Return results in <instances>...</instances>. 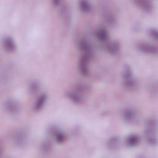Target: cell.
<instances>
[{"label":"cell","mask_w":158,"mask_h":158,"mask_svg":"<svg viewBox=\"0 0 158 158\" xmlns=\"http://www.w3.org/2000/svg\"><path fill=\"white\" fill-rule=\"evenodd\" d=\"M145 138L147 143L151 146H156L157 144V130H144Z\"/></svg>","instance_id":"obj_11"},{"label":"cell","mask_w":158,"mask_h":158,"mask_svg":"<svg viewBox=\"0 0 158 158\" xmlns=\"http://www.w3.org/2000/svg\"><path fill=\"white\" fill-rule=\"evenodd\" d=\"M95 36L96 38L101 42H105L109 38L108 31L104 27L99 28L95 32Z\"/></svg>","instance_id":"obj_17"},{"label":"cell","mask_w":158,"mask_h":158,"mask_svg":"<svg viewBox=\"0 0 158 158\" xmlns=\"http://www.w3.org/2000/svg\"><path fill=\"white\" fill-rule=\"evenodd\" d=\"M4 108L8 113L17 114L20 110V104L17 100L10 98L4 102Z\"/></svg>","instance_id":"obj_5"},{"label":"cell","mask_w":158,"mask_h":158,"mask_svg":"<svg viewBox=\"0 0 158 158\" xmlns=\"http://www.w3.org/2000/svg\"><path fill=\"white\" fill-rule=\"evenodd\" d=\"M120 146V139L117 136L109 138L106 142V147L110 151H116Z\"/></svg>","instance_id":"obj_13"},{"label":"cell","mask_w":158,"mask_h":158,"mask_svg":"<svg viewBox=\"0 0 158 158\" xmlns=\"http://www.w3.org/2000/svg\"><path fill=\"white\" fill-rule=\"evenodd\" d=\"M122 117L123 120L127 123L133 124L138 121V114L137 111L131 107H127L122 110L121 112Z\"/></svg>","instance_id":"obj_3"},{"label":"cell","mask_w":158,"mask_h":158,"mask_svg":"<svg viewBox=\"0 0 158 158\" xmlns=\"http://www.w3.org/2000/svg\"><path fill=\"white\" fill-rule=\"evenodd\" d=\"M2 44L4 49L8 52H14L16 49L15 43L11 36H5L2 40Z\"/></svg>","instance_id":"obj_14"},{"label":"cell","mask_w":158,"mask_h":158,"mask_svg":"<svg viewBox=\"0 0 158 158\" xmlns=\"http://www.w3.org/2000/svg\"><path fill=\"white\" fill-rule=\"evenodd\" d=\"M12 140L14 145L18 148L26 147L28 141V132L25 128L16 129L12 134Z\"/></svg>","instance_id":"obj_1"},{"label":"cell","mask_w":158,"mask_h":158,"mask_svg":"<svg viewBox=\"0 0 158 158\" xmlns=\"http://www.w3.org/2000/svg\"><path fill=\"white\" fill-rule=\"evenodd\" d=\"M47 99V95L46 94H41L37 99L34 107L33 110L35 112L40 111L44 106Z\"/></svg>","instance_id":"obj_19"},{"label":"cell","mask_w":158,"mask_h":158,"mask_svg":"<svg viewBox=\"0 0 158 158\" xmlns=\"http://www.w3.org/2000/svg\"><path fill=\"white\" fill-rule=\"evenodd\" d=\"M52 3H53L54 6H58L59 5H60V1H58V0L53 1H52Z\"/></svg>","instance_id":"obj_27"},{"label":"cell","mask_w":158,"mask_h":158,"mask_svg":"<svg viewBox=\"0 0 158 158\" xmlns=\"http://www.w3.org/2000/svg\"><path fill=\"white\" fill-rule=\"evenodd\" d=\"M139 141L140 138L139 136L136 134H130L127 137L125 144L128 147H135L139 143Z\"/></svg>","instance_id":"obj_18"},{"label":"cell","mask_w":158,"mask_h":158,"mask_svg":"<svg viewBox=\"0 0 158 158\" xmlns=\"http://www.w3.org/2000/svg\"><path fill=\"white\" fill-rule=\"evenodd\" d=\"M145 129L157 130V120L156 117H152L147 118L145 122Z\"/></svg>","instance_id":"obj_20"},{"label":"cell","mask_w":158,"mask_h":158,"mask_svg":"<svg viewBox=\"0 0 158 158\" xmlns=\"http://www.w3.org/2000/svg\"><path fill=\"white\" fill-rule=\"evenodd\" d=\"M120 49V44L117 41H113L109 43L106 46V50L110 55L115 56L118 54Z\"/></svg>","instance_id":"obj_16"},{"label":"cell","mask_w":158,"mask_h":158,"mask_svg":"<svg viewBox=\"0 0 158 158\" xmlns=\"http://www.w3.org/2000/svg\"><path fill=\"white\" fill-rule=\"evenodd\" d=\"M136 48L141 52L147 54H157L158 52L156 46L146 42H138L136 44Z\"/></svg>","instance_id":"obj_4"},{"label":"cell","mask_w":158,"mask_h":158,"mask_svg":"<svg viewBox=\"0 0 158 158\" xmlns=\"http://www.w3.org/2000/svg\"><path fill=\"white\" fill-rule=\"evenodd\" d=\"M40 149L44 154H49L52 149V145L49 140L43 141L40 145Z\"/></svg>","instance_id":"obj_22"},{"label":"cell","mask_w":158,"mask_h":158,"mask_svg":"<svg viewBox=\"0 0 158 158\" xmlns=\"http://www.w3.org/2000/svg\"><path fill=\"white\" fill-rule=\"evenodd\" d=\"M148 34L155 41L157 40L158 38V32L156 28H151L148 30Z\"/></svg>","instance_id":"obj_25"},{"label":"cell","mask_w":158,"mask_h":158,"mask_svg":"<svg viewBox=\"0 0 158 158\" xmlns=\"http://www.w3.org/2000/svg\"><path fill=\"white\" fill-rule=\"evenodd\" d=\"M78 48L79 50L83 52V55L91 57L93 54V48L91 43L85 38H81L78 40Z\"/></svg>","instance_id":"obj_6"},{"label":"cell","mask_w":158,"mask_h":158,"mask_svg":"<svg viewBox=\"0 0 158 158\" xmlns=\"http://www.w3.org/2000/svg\"><path fill=\"white\" fill-rule=\"evenodd\" d=\"M60 14L65 25L67 27L69 26L71 23L72 12L70 7L68 4L65 3L61 6L60 9Z\"/></svg>","instance_id":"obj_8"},{"label":"cell","mask_w":158,"mask_h":158,"mask_svg":"<svg viewBox=\"0 0 158 158\" xmlns=\"http://www.w3.org/2000/svg\"><path fill=\"white\" fill-rule=\"evenodd\" d=\"M75 91L80 93H85L88 91L89 87L88 86L83 83H78L75 85Z\"/></svg>","instance_id":"obj_24"},{"label":"cell","mask_w":158,"mask_h":158,"mask_svg":"<svg viewBox=\"0 0 158 158\" xmlns=\"http://www.w3.org/2000/svg\"><path fill=\"white\" fill-rule=\"evenodd\" d=\"M48 131L49 134L54 137V139L57 143L61 144L65 141L66 136L65 133L57 127L54 125L51 126L49 128H48Z\"/></svg>","instance_id":"obj_7"},{"label":"cell","mask_w":158,"mask_h":158,"mask_svg":"<svg viewBox=\"0 0 158 158\" xmlns=\"http://www.w3.org/2000/svg\"><path fill=\"white\" fill-rule=\"evenodd\" d=\"M157 81H153L152 83L149 86V90L151 93V94H153L154 96H156L157 94Z\"/></svg>","instance_id":"obj_26"},{"label":"cell","mask_w":158,"mask_h":158,"mask_svg":"<svg viewBox=\"0 0 158 158\" xmlns=\"http://www.w3.org/2000/svg\"><path fill=\"white\" fill-rule=\"evenodd\" d=\"M122 78L123 80V84L127 88L133 89L136 86V81L133 77L132 69L129 65H125L124 66Z\"/></svg>","instance_id":"obj_2"},{"label":"cell","mask_w":158,"mask_h":158,"mask_svg":"<svg viewBox=\"0 0 158 158\" xmlns=\"http://www.w3.org/2000/svg\"><path fill=\"white\" fill-rule=\"evenodd\" d=\"M134 3L141 9L143 11L150 13L152 11L154 6L152 2L149 0H135L133 1Z\"/></svg>","instance_id":"obj_10"},{"label":"cell","mask_w":158,"mask_h":158,"mask_svg":"<svg viewBox=\"0 0 158 158\" xmlns=\"http://www.w3.org/2000/svg\"><path fill=\"white\" fill-rule=\"evenodd\" d=\"M78 6L80 10L83 12H89L92 9L91 4L88 1H80L78 3Z\"/></svg>","instance_id":"obj_23"},{"label":"cell","mask_w":158,"mask_h":158,"mask_svg":"<svg viewBox=\"0 0 158 158\" xmlns=\"http://www.w3.org/2000/svg\"><path fill=\"white\" fill-rule=\"evenodd\" d=\"M91 57L83 55L80 59L78 68L80 72L83 76H88L89 75V69H88V64Z\"/></svg>","instance_id":"obj_9"},{"label":"cell","mask_w":158,"mask_h":158,"mask_svg":"<svg viewBox=\"0 0 158 158\" xmlns=\"http://www.w3.org/2000/svg\"><path fill=\"white\" fill-rule=\"evenodd\" d=\"M40 89V83L36 80H32L31 81L28 86V89L29 93L33 95L38 93Z\"/></svg>","instance_id":"obj_21"},{"label":"cell","mask_w":158,"mask_h":158,"mask_svg":"<svg viewBox=\"0 0 158 158\" xmlns=\"http://www.w3.org/2000/svg\"><path fill=\"white\" fill-rule=\"evenodd\" d=\"M66 96L73 103L77 104H80L83 102V99L81 97V94L76 91H69L65 93Z\"/></svg>","instance_id":"obj_15"},{"label":"cell","mask_w":158,"mask_h":158,"mask_svg":"<svg viewBox=\"0 0 158 158\" xmlns=\"http://www.w3.org/2000/svg\"><path fill=\"white\" fill-rule=\"evenodd\" d=\"M102 17L104 22L110 27H114L117 23V18L114 14L110 10H103Z\"/></svg>","instance_id":"obj_12"}]
</instances>
